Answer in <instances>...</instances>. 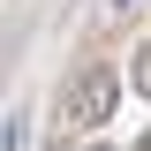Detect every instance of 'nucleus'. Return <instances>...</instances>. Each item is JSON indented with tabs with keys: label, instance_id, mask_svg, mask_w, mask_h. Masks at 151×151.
<instances>
[{
	"label": "nucleus",
	"instance_id": "3",
	"mask_svg": "<svg viewBox=\"0 0 151 151\" xmlns=\"http://www.w3.org/2000/svg\"><path fill=\"white\" fill-rule=\"evenodd\" d=\"M113 8H136V0H113Z\"/></svg>",
	"mask_w": 151,
	"mask_h": 151
},
{
	"label": "nucleus",
	"instance_id": "2",
	"mask_svg": "<svg viewBox=\"0 0 151 151\" xmlns=\"http://www.w3.org/2000/svg\"><path fill=\"white\" fill-rule=\"evenodd\" d=\"M129 83H136V91L151 98V45H144V53H136V76H129Z\"/></svg>",
	"mask_w": 151,
	"mask_h": 151
},
{
	"label": "nucleus",
	"instance_id": "5",
	"mask_svg": "<svg viewBox=\"0 0 151 151\" xmlns=\"http://www.w3.org/2000/svg\"><path fill=\"white\" fill-rule=\"evenodd\" d=\"M144 151H151V144H144Z\"/></svg>",
	"mask_w": 151,
	"mask_h": 151
},
{
	"label": "nucleus",
	"instance_id": "1",
	"mask_svg": "<svg viewBox=\"0 0 151 151\" xmlns=\"http://www.w3.org/2000/svg\"><path fill=\"white\" fill-rule=\"evenodd\" d=\"M60 106H68V121H76V129L113 121V106H121V68H113V60H91V68L68 83V98H60Z\"/></svg>",
	"mask_w": 151,
	"mask_h": 151
},
{
	"label": "nucleus",
	"instance_id": "4",
	"mask_svg": "<svg viewBox=\"0 0 151 151\" xmlns=\"http://www.w3.org/2000/svg\"><path fill=\"white\" fill-rule=\"evenodd\" d=\"M91 151H113V144H91Z\"/></svg>",
	"mask_w": 151,
	"mask_h": 151
}]
</instances>
